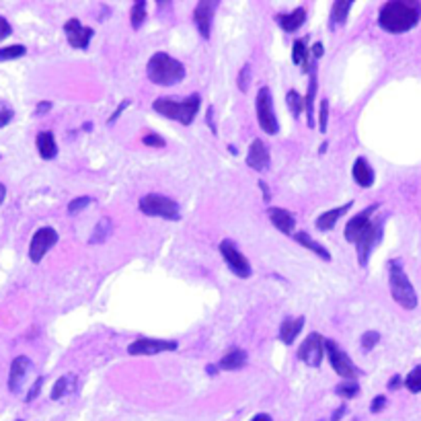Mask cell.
<instances>
[{"instance_id": "836d02e7", "label": "cell", "mask_w": 421, "mask_h": 421, "mask_svg": "<svg viewBox=\"0 0 421 421\" xmlns=\"http://www.w3.org/2000/svg\"><path fill=\"white\" fill-rule=\"evenodd\" d=\"M72 378H75V376H62V378L58 381L54 390H52V399H54V401L62 399V397L68 393V388H70V384H72Z\"/></svg>"}, {"instance_id": "8fae6325", "label": "cell", "mask_w": 421, "mask_h": 421, "mask_svg": "<svg viewBox=\"0 0 421 421\" xmlns=\"http://www.w3.org/2000/svg\"><path fill=\"white\" fill-rule=\"evenodd\" d=\"M179 347L177 341H167V339H153V337H140L128 345L130 356H156L163 351H175Z\"/></svg>"}, {"instance_id": "5bb4252c", "label": "cell", "mask_w": 421, "mask_h": 421, "mask_svg": "<svg viewBox=\"0 0 421 421\" xmlns=\"http://www.w3.org/2000/svg\"><path fill=\"white\" fill-rule=\"evenodd\" d=\"M214 9H216V2L210 0H199L195 11H193V21L197 25V31L204 39H210L212 35V19H214Z\"/></svg>"}, {"instance_id": "8992f818", "label": "cell", "mask_w": 421, "mask_h": 421, "mask_svg": "<svg viewBox=\"0 0 421 421\" xmlns=\"http://www.w3.org/2000/svg\"><path fill=\"white\" fill-rule=\"evenodd\" d=\"M255 109H257V119L261 130L269 136H275L280 132V124L278 117L273 114V99H271V91L268 87L259 89L257 93V101H255Z\"/></svg>"}, {"instance_id": "cb8c5ba5", "label": "cell", "mask_w": 421, "mask_h": 421, "mask_svg": "<svg viewBox=\"0 0 421 421\" xmlns=\"http://www.w3.org/2000/svg\"><path fill=\"white\" fill-rule=\"evenodd\" d=\"M35 144H38V153L41 158H45V160L56 158L58 146H56V138H54L52 132H39L38 138H35Z\"/></svg>"}, {"instance_id": "484cf974", "label": "cell", "mask_w": 421, "mask_h": 421, "mask_svg": "<svg viewBox=\"0 0 421 421\" xmlns=\"http://www.w3.org/2000/svg\"><path fill=\"white\" fill-rule=\"evenodd\" d=\"M245 364H247V351L236 347V349L229 351V354L220 360L218 368H220V370H239V368H243Z\"/></svg>"}, {"instance_id": "277c9868", "label": "cell", "mask_w": 421, "mask_h": 421, "mask_svg": "<svg viewBox=\"0 0 421 421\" xmlns=\"http://www.w3.org/2000/svg\"><path fill=\"white\" fill-rule=\"evenodd\" d=\"M388 284H390V294H393L397 305H401L407 310H413L417 307L415 288L411 284V280L407 278V273H405L399 259H393L388 263Z\"/></svg>"}, {"instance_id": "7a4b0ae2", "label": "cell", "mask_w": 421, "mask_h": 421, "mask_svg": "<svg viewBox=\"0 0 421 421\" xmlns=\"http://www.w3.org/2000/svg\"><path fill=\"white\" fill-rule=\"evenodd\" d=\"M146 77L158 87H173L185 78V66L169 54H154L146 64Z\"/></svg>"}, {"instance_id": "8d00e7d4", "label": "cell", "mask_w": 421, "mask_h": 421, "mask_svg": "<svg viewBox=\"0 0 421 421\" xmlns=\"http://www.w3.org/2000/svg\"><path fill=\"white\" fill-rule=\"evenodd\" d=\"M378 341H381V333L378 331H366L364 335H362V349L370 351Z\"/></svg>"}, {"instance_id": "ba28073f", "label": "cell", "mask_w": 421, "mask_h": 421, "mask_svg": "<svg viewBox=\"0 0 421 421\" xmlns=\"http://www.w3.org/2000/svg\"><path fill=\"white\" fill-rule=\"evenodd\" d=\"M325 351L329 354V362L333 366V370L344 378V381H356L360 370L354 366V362L349 360V356L345 354L344 349H339L337 344L333 339H325Z\"/></svg>"}, {"instance_id": "ee69618b", "label": "cell", "mask_w": 421, "mask_h": 421, "mask_svg": "<svg viewBox=\"0 0 421 421\" xmlns=\"http://www.w3.org/2000/svg\"><path fill=\"white\" fill-rule=\"evenodd\" d=\"M384 407H386V397L381 395V397H376V399L372 401V405H370V411H372V413H378V411H383Z\"/></svg>"}, {"instance_id": "44dd1931", "label": "cell", "mask_w": 421, "mask_h": 421, "mask_svg": "<svg viewBox=\"0 0 421 421\" xmlns=\"http://www.w3.org/2000/svg\"><path fill=\"white\" fill-rule=\"evenodd\" d=\"M354 181L360 185V187H372L374 185V169L368 165V160H366L364 156H360V158H356V163H354Z\"/></svg>"}, {"instance_id": "db71d44e", "label": "cell", "mask_w": 421, "mask_h": 421, "mask_svg": "<svg viewBox=\"0 0 421 421\" xmlns=\"http://www.w3.org/2000/svg\"><path fill=\"white\" fill-rule=\"evenodd\" d=\"M4 197H6V187H4V185L0 183V204L4 202Z\"/></svg>"}, {"instance_id": "2e32d148", "label": "cell", "mask_w": 421, "mask_h": 421, "mask_svg": "<svg viewBox=\"0 0 421 421\" xmlns=\"http://www.w3.org/2000/svg\"><path fill=\"white\" fill-rule=\"evenodd\" d=\"M269 163H271V156H269L268 144L263 140H253L249 154H247V165L255 171H266Z\"/></svg>"}, {"instance_id": "9c48e42d", "label": "cell", "mask_w": 421, "mask_h": 421, "mask_svg": "<svg viewBox=\"0 0 421 421\" xmlns=\"http://www.w3.org/2000/svg\"><path fill=\"white\" fill-rule=\"evenodd\" d=\"M220 253H222L226 266H229V269L234 275H239V278H243V280L251 278L249 259H247L241 251L236 249V245H234L232 241H222V243H220Z\"/></svg>"}, {"instance_id": "9a60e30c", "label": "cell", "mask_w": 421, "mask_h": 421, "mask_svg": "<svg viewBox=\"0 0 421 421\" xmlns=\"http://www.w3.org/2000/svg\"><path fill=\"white\" fill-rule=\"evenodd\" d=\"M376 210H378V204H374V206L366 208V210L360 212L358 216H354V218L347 222V226H345V241L356 243V241H358V236H360V234L366 230V226L370 224L372 214H374Z\"/></svg>"}, {"instance_id": "f35d334b", "label": "cell", "mask_w": 421, "mask_h": 421, "mask_svg": "<svg viewBox=\"0 0 421 421\" xmlns=\"http://www.w3.org/2000/svg\"><path fill=\"white\" fill-rule=\"evenodd\" d=\"M13 117H15V111L9 105L0 103V128H6L13 121Z\"/></svg>"}, {"instance_id": "3957f363", "label": "cell", "mask_w": 421, "mask_h": 421, "mask_svg": "<svg viewBox=\"0 0 421 421\" xmlns=\"http://www.w3.org/2000/svg\"><path fill=\"white\" fill-rule=\"evenodd\" d=\"M199 103H202V99H199L197 93L187 97L185 101H175V99L165 97V99H156L154 101L153 109L156 114L169 117V119H177L183 126H192L195 115L199 111Z\"/></svg>"}, {"instance_id": "7402d4cb", "label": "cell", "mask_w": 421, "mask_h": 421, "mask_svg": "<svg viewBox=\"0 0 421 421\" xmlns=\"http://www.w3.org/2000/svg\"><path fill=\"white\" fill-rule=\"evenodd\" d=\"M305 327V317H296V319H286L282 327H280V339L286 345L294 344V339L300 335Z\"/></svg>"}, {"instance_id": "816d5d0a", "label": "cell", "mask_w": 421, "mask_h": 421, "mask_svg": "<svg viewBox=\"0 0 421 421\" xmlns=\"http://www.w3.org/2000/svg\"><path fill=\"white\" fill-rule=\"evenodd\" d=\"M344 413H345V407L341 405V407H339V409L335 411V415H333V420H331V421H339V417H344Z\"/></svg>"}, {"instance_id": "ffe728a7", "label": "cell", "mask_w": 421, "mask_h": 421, "mask_svg": "<svg viewBox=\"0 0 421 421\" xmlns=\"http://www.w3.org/2000/svg\"><path fill=\"white\" fill-rule=\"evenodd\" d=\"M275 21L280 23V27H282L286 33H294L296 29H300V27L305 25V21H307V11H305L302 6H298V9L292 11V13H282V15H278Z\"/></svg>"}, {"instance_id": "bcb514c9", "label": "cell", "mask_w": 421, "mask_h": 421, "mask_svg": "<svg viewBox=\"0 0 421 421\" xmlns=\"http://www.w3.org/2000/svg\"><path fill=\"white\" fill-rule=\"evenodd\" d=\"M310 54L315 56V60H319V58H323V54H325V48H323V43H321V41H317V43H312V48H310Z\"/></svg>"}, {"instance_id": "ab89813d", "label": "cell", "mask_w": 421, "mask_h": 421, "mask_svg": "<svg viewBox=\"0 0 421 421\" xmlns=\"http://www.w3.org/2000/svg\"><path fill=\"white\" fill-rule=\"evenodd\" d=\"M144 144H146V146H154V148H165L167 142H165L158 134H146L144 136Z\"/></svg>"}, {"instance_id": "d4e9b609", "label": "cell", "mask_w": 421, "mask_h": 421, "mask_svg": "<svg viewBox=\"0 0 421 421\" xmlns=\"http://www.w3.org/2000/svg\"><path fill=\"white\" fill-rule=\"evenodd\" d=\"M294 239H296V243H300L305 249L312 251V253H315L317 257H321L323 261H331V253H329L323 245H319V243H317L308 232H296V234H294Z\"/></svg>"}, {"instance_id": "c3c4849f", "label": "cell", "mask_w": 421, "mask_h": 421, "mask_svg": "<svg viewBox=\"0 0 421 421\" xmlns=\"http://www.w3.org/2000/svg\"><path fill=\"white\" fill-rule=\"evenodd\" d=\"M206 119H208V126H210L212 128V132H214V134H218V132H216V124H214V109H208V117H206Z\"/></svg>"}, {"instance_id": "ac0fdd59", "label": "cell", "mask_w": 421, "mask_h": 421, "mask_svg": "<svg viewBox=\"0 0 421 421\" xmlns=\"http://www.w3.org/2000/svg\"><path fill=\"white\" fill-rule=\"evenodd\" d=\"M269 220L275 229L284 234H292L294 232V226H296V220L292 216V212L284 210V208H269L268 210Z\"/></svg>"}, {"instance_id": "1f68e13d", "label": "cell", "mask_w": 421, "mask_h": 421, "mask_svg": "<svg viewBox=\"0 0 421 421\" xmlns=\"http://www.w3.org/2000/svg\"><path fill=\"white\" fill-rule=\"evenodd\" d=\"M286 101L288 107L292 109V115H294V117H298V115L302 114V109H305V99L298 95L296 91H288Z\"/></svg>"}, {"instance_id": "b9f144b4", "label": "cell", "mask_w": 421, "mask_h": 421, "mask_svg": "<svg viewBox=\"0 0 421 421\" xmlns=\"http://www.w3.org/2000/svg\"><path fill=\"white\" fill-rule=\"evenodd\" d=\"M249 75H251L249 66H245V68L241 70V75H239V89H241L243 93L249 89Z\"/></svg>"}, {"instance_id": "7bdbcfd3", "label": "cell", "mask_w": 421, "mask_h": 421, "mask_svg": "<svg viewBox=\"0 0 421 421\" xmlns=\"http://www.w3.org/2000/svg\"><path fill=\"white\" fill-rule=\"evenodd\" d=\"M13 33V27H11V23L4 19V17H0V41L4 38H9Z\"/></svg>"}, {"instance_id": "f5cc1de1", "label": "cell", "mask_w": 421, "mask_h": 421, "mask_svg": "<svg viewBox=\"0 0 421 421\" xmlns=\"http://www.w3.org/2000/svg\"><path fill=\"white\" fill-rule=\"evenodd\" d=\"M251 421H273V420L269 417L268 413H259V415H255Z\"/></svg>"}, {"instance_id": "7c38bea8", "label": "cell", "mask_w": 421, "mask_h": 421, "mask_svg": "<svg viewBox=\"0 0 421 421\" xmlns=\"http://www.w3.org/2000/svg\"><path fill=\"white\" fill-rule=\"evenodd\" d=\"M325 356V339L319 333H310L307 339L302 341V345L298 347V358L307 366L319 368L323 362Z\"/></svg>"}, {"instance_id": "4dcf8cb0", "label": "cell", "mask_w": 421, "mask_h": 421, "mask_svg": "<svg viewBox=\"0 0 421 421\" xmlns=\"http://www.w3.org/2000/svg\"><path fill=\"white\" fill-rule=\"evenodd\" d=\"M146 19V2L144 0H138L134 6H132V13H130V21H132V27L140 29L144 25Z\"/></svg>"}, {"instance_id": "74e56055", "label": "cell", "mask_w": 421, "mask_h": 421, "mask_svg": "<svg viewBox=\"0 0 421 421\" xmlns=\"http://www.w3.org/2000/svg\"><path fill=\"white\" fill-rule=\"evenodd\" d=\"M327 126H329V101L323 99L321 101V109H319V130L325 134Z\"/></svg>"}, {"instance_id": "4316f807", "label": "cell", "mask_w": 421, "mask_h": 421, "mask_svg": "<svg viewBox=\"0 0 421 421\" xmlns=\"http://www.w3.org/2000/svg\"><path fill=\"white\" fill-rule=\"evenodd\" d=\"M111 229H114V224H111V220L107 218V216H103L101 220H99V224L93 230V234H91V239H89V245H103L107 239H109V234H111Z\"/></svg>"}, {"instance_id": "e0dca14e", "label": "cell", "mask_w": 421, "mask_h": 421, "mask_svg": "<svg viewBox=\"0 0 421 421\" xmlns=\"http://www.w3.org/2000/svg\"><path fill=\"white\" fill-rule=\"evenodd\" d=\"M29 368H31V360L25 358V356H19V358L13 360L11 372H9V388H11V393H19L21 384L25 381Z\"/></svg>"}, {"instance_id": "d6986e66", "label": "cell", "mask_w": 421, "mask_h": 421, "mask_svg": "<svg viewBox=\"0 0 421 421\" xmlns=\"http://www.w3.org/2000/svg\"><path fill=\"white\" fill-rule=\"evenodd\" d=\"M307 70H310V80H308V91L305 97V109H307L308 128H315V95H317V64L310 62Z\"/></svg>"}, {"instance_id": "d6a6232c", "label": "cell", "mask_w": 421, "mask_h": 421, "mask_svg": "<svg viewBox=\"0 0 421 421\" xmlns=\"http://www.w3.org/2000/svg\"><path fill=\"white\" fill-rule=\"evenodd\" d=\"M405 386L411 390V393H421V366L413 368L409 372V376L405 378Z\"/></svg>"}, {"instance_id": "83f0119b", "label": "cell", "mask_w": 421, "mask_h": 421, "mask_svg": "<svg viewBox=\"0 0 421 421\" xmlns=\"http://www.w3.org/2000/svg\"><path fill=\"white\" fill-rule=\"evenodd\" d=\"M351 9V2L349 0H337L331 9V27L335 25H345L347 21V13Z\"/></svg>"}, {"instance_id": "d590c367", "label": "cell", "mask_w": 421, "mask_h": 421, "mask_svg": "<svg viewBox=\"0 0 421 421\" xmlns=\"http://www.w3.org/2000/svg\"><path fill=\"white\" fill-rule=\"evenodd\" d=\"M91 204H93V197H89V195L75 197V199L68 204V212H70V214H78V212H82L87 206H91Z\"/></svg>"}, {"instance_id": "30bf717a", "label": "cell", "mask_w": 421, "mask_h": 421, "mask_svg": "<svg viewBox=\"0 0 421 421\" xmlns=\"http://www.w3.org/2000/svg\"><path fill=\"white\" fill-rule=\"evenodd\" d=\"M58 239H60V236H58L56 229H52V226L39 229L38 232L33 234L31 245H29V259H31L33 263H39V261L45 257V253L56 245Z\"/></svg>"}, {"instance_id": "f1b7e54d", "label": "cell", "mask_w": 421, "mask_h": 421, "mask_svg": "<svg viewBox=\"0 0 421 421\" xmlns=\"http://www.w3.org/2000/svg\"><path fill=\"white\" fill-rule=\"evenodd\" d=\"M308 56H310V50L307 48V43L302 41V39H296L294 41V50H292V60H294V64H298V66H305V70L308 68Z\"/></svg>"}, {"instance_id": "6da1fadb", "label": "cell", "mask_w": 421, "mask_h": 421, "mask_svg": "<svg viewBox=\"0 0 421 421\" xmlns=\"http://www.w3.org/2000/svg\"><path fill=\"white\" fill-rule=\"evenodd\" d=\"M421 19V2L417 0H390L383 4L378 25L388 33H405Z\"/></svg>"}, {"instance_id": "4fadbf2b", "label": "cell", "mask_w": 421, "mask_h": 421, "mask_svg": "<svg viewBox=\"0 0 421 421\" xmlns=\"http://www.w3.org/2000/svg\"><path fill=\"white\" fill-rule=\"evenodd\" d=\"M64 33H66V39L72 48L77 50H87L91 39L95 35V31L91 27H84L82 23L78 19H68L66 25H64Z\"/></svg>"}, {"instance_id": "7dc6e473", "label": "cell", "mask_w": 421, "mask_h": 421, "mask_svg": "<svg viewBox=\"0 0 421 421\" xmlns=\"http://www.w3.org/2000/svg\"><path fill=\"white\" fill-rule=\"evenodd\" d=\"M52 109V103L50 101H41L38 105V109H35V115H43V114H48Z\"/></svg>"}, {"instance_id": "603a6c76", "label": "cell", "mask_w": 421, "mask_h": 421, "mask_svg": "<svg viewBox=\"0 0 421 421\" xmlns=\"http://www.w3.org/2000/svg\"><path fill=\"white\" fill-rule=\"evenodd\" d=\"M349 208H351V202L344 204L341 208H335V210H329L325 212V214H321V216L317 218V229L323 230V232H327V230H333L335 229V224H337V220H339L344 214H347Z\"/></svg>"}, {"instance_id": "11a10c76", "label": "cell", "mask_w": 421, "mask_h": 421, "mask_svg": "<svg viewBox=\"0 0 421 421\" xmlns=\"http://www.w3.org/2000/svg\"><path fill=\"white\" fill-rule=\"evenodd\" d=\"M206 372H208L210 376H216V372H218V368H216V366H208V368H206Z\"/></svg>"}, {"instance_id": "60d3db41", "label": "cell", "mask_w": 421, "mask_h": 421, "mask_svg": "<svg viewBox=\"0 0 421 421\" xmlns=\"http://www.w3.org/2000/svg\"><path fill=\"white\" fill-rule=\"evenodd\" d=\"M130 105H132V101H130V99H124V101H121V103H119V107H117V109H115V114L111 115V117H109V119H107V124H109V126H111V124H115V121H117V119H119V115L124 114V111H126V109H128V107H130Z\"/></svg>"}, {"instance_id": "f546056e", "label": "cell", "mask_w": 421, "mask_h": 421, "mask_svg": "<svg viewBox=\"0 0 421 421\" xmlns=\"http://www.w3.org/2000/svg\"><path fill=\"white\" fill-rule=\"evenodd\" d=\"M335 393L339 397H345V399H354L360 393V384H358V381H341L335 386Z\"/></svg>"}, {"instance_id": "5b68a950", "label": "cell", "mask_w": 421, "mask_h": 421, "mask_svg": "<svg viewBox=\"0 0 421 421\" xmlns=\"http://www.w3.org/2000/svg\"><path fill=\"white\" fill-rule=\"evenodd\" d=\"M138 208L142 214L146 216H153V218H163V220H181V210L177 206V202L167 197V195H160V193H148L140 199Z\"/></svg>"}, {"instance_id": "e575fe53", "label": "cell", "mask_w": 421, "mask_h": 421, "mask_svg": "<svg viewBox=\"0 0 421 421\" xmlns=\"http://www.w3.org/2000/svg\"><path fill=\"white\" fill-rule=\"evenodd\" d=\"M27 54L25 45H9V48H2L0 50V62L4 60H15V58H21Z\"/></svg>"}, {"instance_id": "681fc988", "label": "cell", "mask_w": 421, "mask_h": 421, "mask_svg": "<svg viewBox=\"0 0 421 421\" xmlns=\"http://www.w3.org/2000/svg\"><path fill=\"white\" fill-rule=\"evenodd\" d=\"M259 190L263 192V199H266V202H269V199H271V193H269L268 185H266L263 181H259Z\"/></svg>"}, {"instance_id": "52a82bcc", "label": "cell", "mask_w": 421, "mask_h": 421, "mask_svg": "<svg viewBox=\"0 0 421 421\" xmlns=\"http://www.w3.org/2000/svg\"><path fill=\"white\" fill-rule=\"evenodd\" d=\"M383 239V220H370V224L366 226V230L358 236V241L354 243L356 245V253H358V263L366 268L368 266V259L372 255L374 247L378 245V241Z\"/></svg>"}, {"instance_id": "f6af8a7d", "label": "cell", "mask_w": 421, "mask_h": 421, "mask_svg": "<svg viewBox=\"0 0 421 421\" xmlns=\"http://www.w3.org/2000/svg\"><path fill=\"white\" fill-rule=\"evenodd\" d=\"M41 384H43V378H38V381H35V384H33V386L29 388V395H27V399H25V401L31 403L33 399H35V397H38V393H39V388H41Z\"/></svg>"}, {"instance_id": "f907efd6", "label": "cell", "mask_w": 421, "mask_h": 421, "mask_svg": "<svg viewBox=\"0 0 421 421\" xmlns=\"http://www.w3.org/2000/svg\"><path fill=\"white\" fill-rule=\"evenodd\" d=\"M401 384H403L401 376H393V381L388 383V388H390V390H395V388H399Z\"/></svg>"}]
</instances>
